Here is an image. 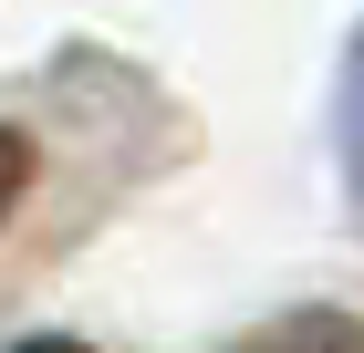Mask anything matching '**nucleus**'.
I'll list each match as a JSON object with an SVG mask.
<instances>
[{
	"mask_svg": "<svg viewBox=\"0 0 364 353\" xmlns=\"http://www.w3.org/2000/svg\"><path fill=\"white\" fill-rule=\"evenodd\" d=\"M11 353H84V343H11Z\"/></svg>",
	"mask_w": 364,
	"mask_h": 353,
	"instance_id": "3",
	"label": "nucleus"
},
{
	"mask_svg": "<svg viewBox=\"0 0 364 353\" xmlns=\"http://www.w3.org/2000/svg\"><path fill=\"white\" fill-rule=\"evenodd\" d=\"M240 353H364V332H354V312H291V322L250 332Z\"/></svg>",
	"mask_w": 364,
	"mask_h": 353,
	"instance_id": "1",
	"label": "nucleus"
},
{
	"mask_svg": "<svg viewBox=\"0 0 364 353\" xmlns=\"http://www.w3.org/2000/svg\"><path fill=\"white\" fill-rule=\"evenodd\" d=\"M21 188H31V146L11 136V125H0V208H11V197H21Z\"/></svg>",
	"mask_w": 364,
	"mask_h": 353,
	"instance_id": "2",
	"label": "nucleus"
}]
</instances>
